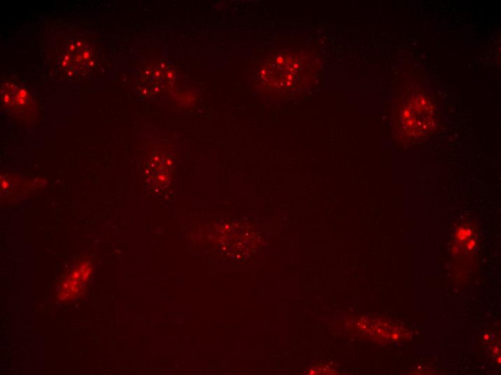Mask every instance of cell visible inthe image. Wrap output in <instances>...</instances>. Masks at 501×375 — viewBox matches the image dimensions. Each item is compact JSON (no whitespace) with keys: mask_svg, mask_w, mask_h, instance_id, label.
I'll return each mask as SVG.
<instances>
[{"mask_svg":"<svg viewBox=\"0 0 501 375\" xmlns=\"http://www.w3.org/2000/svg\"><path fill=\"white\" fill-rule=\"evenodd\" d=\"M90 271V267L85 265L74 270L71 276L65 280L59 297L69 300L79 294L87 282Z\"/></svg>","mask_w":501,"mask_h":375,"instance_id":"1","label":"cell"}]
</instances>
